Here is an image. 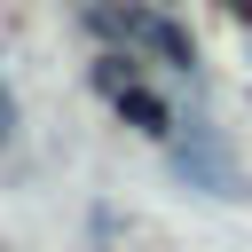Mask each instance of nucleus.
I'll use <instances>...</instances> for the list:
<instances>
[{"label":"nucleus","mask_w":252,"mask_h":252,"mask_svg":"<svg viewBox=\"0 0 252 252\" xmlns=\"http://www.w3.org/2000/svg\"><path fill=\"white\" fill-rule=\"evenodd\" d=\"M79 8H87V16H110V0H79Z\"/></svg>","instance_id":"f03ea898"},{"label":"nucleus","mask_w":252,"mask_h":252,"mask_svg":"<svg viewBox=\"0 0 252 252\" xmlns=\"http://www.w3.org/2000/svg\"><path fill=\"white\" fill-rule=\"evenodd\" d=\"M102 24H110V32L126 39V47H150V55H165L173 71H189V63H197V47H189V32H181V24H165L158 8H110Z\"/></svg>","instance_id":"f257e3e1"}]
</instances>
